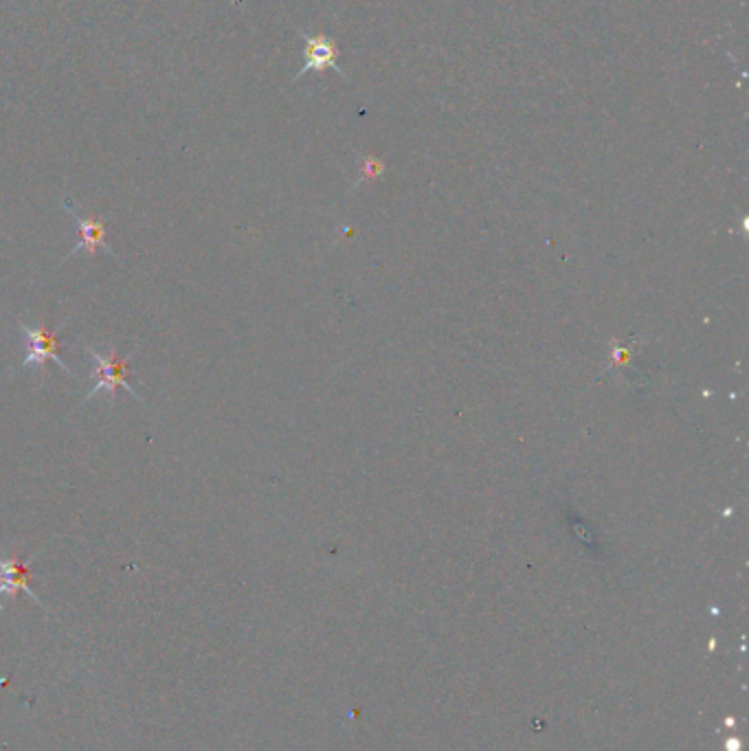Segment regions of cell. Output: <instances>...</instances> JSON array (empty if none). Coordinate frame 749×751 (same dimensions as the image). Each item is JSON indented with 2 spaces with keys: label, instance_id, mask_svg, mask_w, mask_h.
Instances as JSON below:
<instances>
[{
  "label": "cell",
  "instance_id": "6da1fadb",
  "mask_svg": "<svg viewBox=\"0 0 749 751\" xmlns=\"http://www.w3.org/2000/svg\"><path fill=\"white\" fill-rule=\"evenodd\" d=\"M84 352L91 356V361L95 365V376H97V385L88 391V394L82 398L80 405H77V409L84 407L86 402H91V398H95L97 394H102V391H108L110 396V405L115 407V391L117 389H126L128 394L139 400L145 405L143 396L137 394V389H134L130 383H128V376H130V358L139 352V345L132 347L128 356H119L117 354V347H110L108 354H99L95 347H91L88 343H84Z\"/></svg>",
  "mask_w": 749,
  "mask_h": 751
},
{
  "label": "cell",
  "instance_id": "7a4b0ae2",
  "mask_svg": "<svg viewBox=\"0 0 749 751\" xmlns=\"http://www.w3.org/2000/svg\"><path fill=\"white\" fill-rule=\"evenodd\" d=\"M66 323H69V321L60 323L58 328H55L53 332H49V330H44V325H38V328H29L27 323H22V321L18 319V321H16V328H18L22 334L27 336V341H29V354H27L25 361H20V363H18V367L14 369V372L9 374V378H14V376L20 372V369H27V367H31V365L44 367L47 363H55V365H58V367L62 369V372H64L66 376L77 378V374L71 372V367L66 365V363L62 361V358H60V341H58V332H62V330L66 328Z\"/></svg>",
  "mask_w": 749,
  "mask_h": 751
},
{
  "label": "cell",
  "instance_id": "3957f363",
  "mask_svg": "<svg viewBox=\"0 0 749 751\" xmlns=\"http://www.w3.org/2000/svg\"><path fill=\"white\" fill-rule=\"evenodd\" d=\"M64 207H66V211H69L71 220L77 224V229H80L82 240H80V244L73 246L71 253L66 255L64 260H62V264H64V262H69V260H73V257H75L77 253L88 251V253L93 255L97 249H102V251H106L108 255L117 257V253L113 251V246H110L108 240H106V222H104V220H99V218H84V216L77 214L75 203H71V198H66V200H64Z\"/></svg>",
  "mask_w": 749,
  "mask_h": 751
},
{
  "label": "cell",
  "instance_id": "277c9868",
  "mask_svg": "<svg viewBox=\"0 0 749 751\" xmlns=\"http://www.w3.org/2000/svg\"><path fill=\"white\" fill-rule=\"evenodd\" d=\"M36 558H38V554H31L27 560H22L20 556H11V558L0 556V598L7 596L11 600H16L18 593L25 591L38 604H42V600L38 598V593L29 587L31 565ZM42 607H44V604H42Z\"/></svg>",
  "mask_w": 749,
  "mask_h": 751
},
{
  "label": "cell",
  "instance_id": "5b68a950",
  "mask_svg": "<svg viewBox=\"0 0 749 751\" xmlns=\"http://www.w3.org/2000/svg\"><path fill=\"white\" fill-rule=\"evenodd\" d=\"M301 38H304V44H306V49H304L306 60H304V69L295 75V80H299V77L308 71H326V69H334L341 75H345L337 66V55H339L337 42L328 36H310V33L306 31H301Z\"/></svg>",
  "mask_w": 749,
  "mask_h": 751
}]
</instances>
